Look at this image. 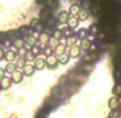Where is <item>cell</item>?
<instances>
[{"mask_svg": "<svg viewBox=\"0 0 121 118\" xmlns=\"http://www.w3.org/2000/svg\"><path fill=\"white\" fill-rule=\"evenodd\" d=\"M68 51H69V46L66 43H61V41H60V44L54 49V55L60 57V55H63V54H68Z\"/></svg>", "mask_w": 121, "mask_h": 118, "instance_id": "obj_6", "label": "cell"}, {"mask_svg": "<svg viewBox=\"0 0 121 118\" xmlns=\"http://www.w3.org/2000/svg\"><path fill=\"white\" fill-rule=\"evenodd\" d=\"M77 40H78V39H77L75 35H74V37H69V39H66V44H68L69 48L74 46V44H78V43H77Z\"/></svg>", "mask_w": 121, "mask_h": 118, "instance_id": "obj_29", "label": "cell"}, {"mask_svg": "<svg viewBox=\"0 0 121 118\" xmlns=\"http://www.w3.org/2000/svg\"><path fill=\"white\" fill-rule=\"evenodd\" d=\"M5 55H6V51L3 46H0V60H5Z\"/></svg>", "mask_w": 121, "mask_h": 118, "instance_id": "obj_32", "label": "cell"}, {"mask_svg": "<svg viewBox=\"0 0 121 118\" xmlns=\"http://www.w3.org/2000/svg\"><path fill=\"white\" fill-rule=\"evenodd\" d=\"M118 118H121V115H120V117H118Z\"/></svg>", "mask_w": 121, "mask_h": 118, "instance_id": "obj_36", "label": "cell"}, {"mask_svg": "<svg viewBox=\"0 0 121 118\" xmlns=\"http://www.w3.org/2000/svg\"><path fill=\"white\" fill-rule=\"evenodd\" d=\"M58 44H60V40H57V39H54V37H51V40H49V46L52 48V49H55Z\"/></svg>", "mask_w": 121, "mask_h": 118, "instance_id": "obj_31", "label": "cell"}, {"mask_svg": "<svg viewBox=\"0 0 121 118\" xmlns=\"http://www.w3.org/2000/svg\"><path fill=\"white\" fill-rule=\"evenodd\" d=\"M75 37H77L78 40H84V39H87L89 37V29H84V28H83V29H78L77 32H75Z\"/></svg>", "mask_w": 121, "mask_h": 118, "instance_id": "obj_16", "label": "cell"}, {"mask_svg": "<svg viewBox=\"0 0 121 118\" xmlns=\"http://www.w3.org/2000/svg\"><path fill=\"white\" fill-rule=\"evenodd\" d=\"M35 66H34V63H26V66L23 68V74L25 77H32L34 74H35Z\"/></svg>", "mask_w": 121, "mask_h": 118, "instance_id": "obj_9", "label": "cell"}, {"mask_svg": "<svg viewBox=\"0 0 121 118\" xmlns=\"http://www.w3.org/2000/svg\"><path fill=\"white\" fill-rule=\"evenodd\" d=\"M51 37H54V39H57V40L61 41V39H63V32H61V29H54L52 32H51Z\"/></svg>", "mask_w": 121, "mask_h": 118, "instance_id": "obj_26", "label": "cell"}, {"mask_svg": "<svg viewBox=\"0 0 121 118\" xmlns=\"http://www.w3.org/2000/svg\"><path fill=\"white\" fill-rule=\"evenodd\" d=\"M89 15H91V11H87V9H81L80 14H78L77 17L80 18V22H84V20H87V18H89Z\"/></svg>", "mask_w": 121, "mask_h": 118, "instance_id": "obj_22", "label": "cell"}, {"mask_svg": "<svg viewBox=\"0 0 121 118\" xmlns=\"http://www.w3.org/2000/svg\"><path fill=\"white\" fill-rule=\"evenodd\" d=\"M44 5L48 6V9L54 11V9H57V8H58V5H60V0H46V2H44Z\"/></svg>", "mask_w": 121, "mask_h": 118, "instance_id": "obj_18", "label": "cell"}, {"mask_svg": "<svg viewBox=\"0 0 121 118\" xmlns=\"http://www.w3.org/2000/svg\"><path fill=\"white\" fill-rule=\"evenodd\" d=\"M91 46H92L91 39H84V40L80 41V48H81L83 51H89V49H91Z\"/></svg>", "mask_w": 121, "mask_h": 118, "instance_id": "obj_21", "label": "cell"}, {"mask_svg": "<svg viewBox=\"0 0 121 118\" xmlns=\"http://www.w3.org/2000/svg\"><path fill=\"white\" fill-rule=\"evenodd\" d=\"M0 91H2V86H0Z\"/></svg>", "mask_w": 121, "mask_h": 118, "instance_id": "obj_35", "label": "cell"}, {"mask_svg": "<svg viewBox=\"0 0 121 118\" xmlns=\"http://www.w3.org/2000/svg\"><path fill=\"white\" fill-rule=\"evenodd\" d=\"M49 17H52V14H51V9H48V8L41 9V12H40V15H39L40 20H41V22H44V20H48Z\"/></svg>", "mask_w": 121, "mask_h": 118, "instance_id": "obj_19", "label": "cell"}, {"mask_svg": "<svg viewBox=\"0 0 121 118\" xmlns=\"http://www.w3.org/2000/svg\"><path fill=\"white\" fill-rule=\"evenodd\" d=\"M15 66H17V69H23L25 66H26V60H25V57H17V60H15Z\"/></svg>", "mask_w": 121, "mask_h": 118, "instance_id": "obj_24", "label": "cell"}, {"mask_svg": "<svg viewBox=\"0 0 121 118\" xmlns=\"http://www.w3.org/2000/svg\"><path fill=\"white\" fill-rule=\"evenodd\" d=\"M11 80H12V83H22L25 80V74H23V69H15L14 72H12L11 75Z\"/></svg>", "mask_w": 121, "mask_h": 118, "instance_id": "obj_4", "label": "cell"}, {"mask_svg": "<svg viewBox=\"0 0 121 118\" xmlns=\"http://www.w3.org/2000/svg\"><path fill=\"white\" fill-rule=\"evenodd\" d=\"M92 0H83V3H81V9H87V11H91V8H92Z\"/></svg>", "mask_w": 121, "mask_h": 118, "instance_id": "obj_28", "label": "cell"}, {"mask_svg": "<svg viewBox=\"0 0 121 118\" xmlns=\"http://www.w3.org/2000/svg\"><path fill=\"white\" fill-rule=\"evenodd\" d=\"M60 66V61H58V57L57 55H49V57H46V68L48 69H51V71H55L57 68Z\"/></svg>", "mask_w": 121, "mask_h": 118, "instance_id": "obj_1", "label": "cell"}, {"mask_svg": "<svg viewBox=\"0 0 121 118\" xmlns=\"http://www.w3.org/2000/svg\"><path fill=\"white\" fill-rule=\"evenodd\" d=\"M15 60H17V51H15L14 48H11V49H8V51H6L5 61H6V63H14Z\"/></svg>", "mask_w": 121, "mask_h": 118, "instance_id": "obj_7", "label": "cell"}, {"mask_svg": "<svg viewBox=\"0 0 121 118\" xmlns=\"http://www.w3.org/2000/svg\"><path fill=\"white\" fill-rule=\"evenodd\" d=\"M69 60H71L69 54H63V55H60V57H58L60 65H68V63H69Z\"/></svg>", "mask_w": 121, "mask_h": 118, "instance_id": "obj_27", "label": "cell"}, {"mask_svg": "<svg viewBox=\"0 0 121 118\" xmlns=\"http://www.w3.org/2000/svg\"><path fill=\"white\" fill-rule=\"evenodd\" d=\"M0 86H2V91H8L9 87L12 86V80H11V77L9 75H6L5 78L0 81Z\"/></svg>", "mask_w": 121, "mask_h": 118, "instance_id": "obj_13", "label": "cell"}, {"mask_svg": "<svg viewBox=\"0 0 121 118\" xmlns=\"http://www.w3.org/2000/svg\"><path fill=\"white\" fill-rule=\"evenodd\" d=\"M28 26H29L32 31H35V32H37V29H41V28H44V26H43V22H41L39 17H37V18H32V20H31V23L28 25Z\"/></svg>", "mask_w": 121, "mask_h": 118, "instance_id": "obj_11", "label": "cell"}, {"mask_svg": "<svg viewBox=\"0 0 121 118\" xmlns=\"http://www.w3.org/2000/svg\"><path fill=\"white\" fill-rule=\"evenodd\" d=\"M81 48H80V44H74V46H71L69 48V51H68V54H69V57L71 58H78V57L81 55Z\"/></svg>", "mask_w": 121, "mask_h": 118, "instance_id": "obj_5", "label": "cell"}, {"mask_svg": "<svg viewBox=\"0 0 121 118\" xmlns=\"http://www.w3.org/2000/svg\"><path fill=\"white\" fill-rule=\"evenodd\" d=\"M49 40H51V32L48 31H40L39 32V44L40 46H48L49 44Z\"/></svg>", "mask_w": 121, "mask_h": 118, "instance_id": "obj_3", "label": "cell"}, {"mask_svg": "<svg viewBox=\"0 0 121 118\" xmlns=\"http://www.w3.org/2000/svg\"><path fill=\"white\" fill-rule=\"evenodd\" d=\"M101 12V6H98V5H92V8H91V14H95V15H98Z\"/></svg>", "mask_w": 121, "mask_h": 118, "instance_id": "obj_30", "label": "cell"}, {"mask_svg": "<svg viewBox=\"0 0 121 118\" xmlns=\"http://www.w3.org/2000/svg\"><path fill=\"white\" fill-rule=\"evenodd\" d=\"M112 95L121 97V83H115V86L112 87Z\"/></svg>", "mask_w": 121, "mask_h": 118, "instance_id": "obj_25", "label": "cell"}, {"mask_svg": "<svg viewBox=\"0 0 121 118\" xmlns=\"http://www.w3.org/2000/svg\"><path fill=\"white\" fill-rule=\"evenodd\" d=\"M80 11H81V6L77 5V3H72V5L69 6V9H68V12L71 15H78V14H80Z\"/></svg>", "mask_w": 121, "mask_h": 118, "instance_id": "obj_17", "label": "cell"}, {"mask_svg": "<svg viewBox=\"0 0 121 118\" xmlns=\"http://www.w3.org/2000/svg\"><path fill=\"white\" fill-rule=\"evenodd\" d=\"M57 25H58V20H57V17H49L48 20L43 22V26L44 28H49V29H57Z\"/></svg>", "mask_w": 121, "mask_h": 118, "instance_id": "obj_8", "label": "cell"}, {"mask_svg": "<svg viewBox=\"0 0 121 118\" xmlns=\"http://www.w3.org/2000/svg\"><path fill=\"white\" fill-rule=\"evenodd\" d=\"M37 58V55L32 52V51H26V54H25V60H26V63H34Z\"/></svg>", "mask_w": 121, "mask_h": 118, "instance_id": "obj_20", "label": "cell"}, {"mask_svg": "<svg viewBox=\"0 0 121 118\" xmlns=\"http://www.w3.org/2000/svg\"><path fill=\"white\" fill-rule=\"evenodd\" d=\"M17 69V66H15V63H6L5 65V71H6V75H11L12 72Z\"/></svg>", "mask_w": 121, "mask_h": 118, "instance_id": "obj_23", "label": "cell"}, {"mask_svg": "<svg viewBox=\"0 0 121 118\" xmlns=\"http://www.w3.org/2000/svg\"><path fill=\"white\" fill-rule=\"evenodd\" d=\"M34 66H35L37 71H41V69H46V58L43 57H37L35 61H34Z\"/></svg>", "mask_w": 121, "mask_h": 118, "instance_id": "obj_12", "label": "cell"}, {"mask_svg": "<svg viewBox=\"0 0 121 118\" xmlns=\"http://www.w3.org/2000/svg\"><path fill=\"white\" fill-rule=\"evenodd\" d=\"M61 32H63V37H65V39H69V37H74L75 35L74 29H72V28H69L68 25H65V26L61 28Z\"/></svg>", "mask_w": 121, "mask_h": 118, "instance_id": "obj_15", "label": "cell"}, {"mask_svg": "<svg viewBox=\"0 0 121 118\" xmlns=\"http://www.w3.org/2000/svg\"><path fill=\"white\" fill-rule=\"evenodd\" d=\"M31 34H32V29H31L28 25H25V26H20V28L17 29V37H18V39H22V40H26L28 37L31 35Z\"/></svg>", "mask_w": 121, "mask_h": 118, "instance_id": "obj_2", "label": "cell"}, {"mask_svg": "<svg viewBox=\"0 0 121 118\" xmlns=\"http://www.w3.org/2000/svg\"><path fill=\"white\" fill-rule=\"evenodd\" d=\"M6 77V71H5V68H0V81H2L3 78Z\"/></svg>", "mask_w": 121, "mask_h": 118, "instance_id": "obj_33", "label": "cell"}, {"mask_svg": "<svg viewBox=\"0 0 121 118\" xmlns=\"http://www.w3.org/2000/svg\"><path fill=\"white\" fill-rule=\"evenodd\" d=\"M107 118H110V117H107Z\"/></svg>", "mask_w": 121, "mask_h": 118, "instance_id": "obj_37", "label": "cell"}, {"mask_svg": "<svg viewBox=\"0 0 121 118\" xmlns=\"http://www.w3.org/2000/svg\"><path fill=\"white\" fill-rule=\"evenodd\" d=\"M78 25H80V18H78L77 15H71V18H69V22H68V26L72 28V29H77Z\"/></svg>", "mask_w": 121, "mask_h": 118, "instance_id": "obj_14", "label": "cell"}, {"mask_svg": "<svg viewBox=\"0 0 121 118\" xmlns=\"http://www.w3.org/2000/svg\"><path fill=\"white\" fill-rule=\"evenodd\" d=\"M69 18H71V14H69L68 11H61L58 15H57V20H58V23H61V25H68Z\"/></svg>", "mask_w": 121, "mask_h": 118, "instance_id": "obj_10", "label": "cell"}, {"mask_svg": "<svg viewBox=\"0 0 121 118\" xmlns=\"http://www.w3.org/2000/svg\"><path fill=\"white\" fill-rule=\"evenodd\" d=\"M44 2L46 0H35V3H39V5H44Z\"/></svg>", "mask_w": 121, "mask_h": 118, "instance_id": "obj_34", "label": "cell"}]
</instances>
